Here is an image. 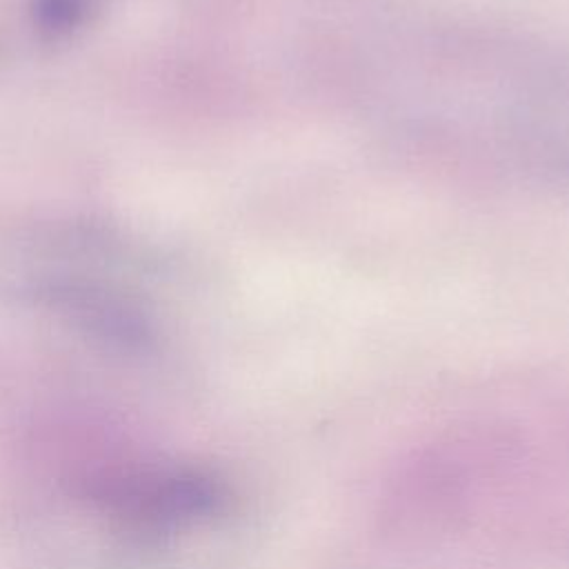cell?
<instances>
[{"label":"cell","instance_id":"obj_1","mask_svg":"<svg viewBox=\"0 0 569 569\" xmlns=\"http://www.w3.org/2000/svg\"><path fill=\"white\" fill-rule=\"evenodd\" d=\"M93 496L116 518L136 527H167L213 507L211 485L187 471H142L100 480Z\"/></svg>","mask_w":569,"mask_h":569}]
</instances>
